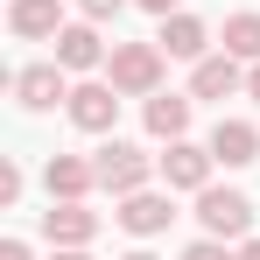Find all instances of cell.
Returning <instances> with one entry per match:
<instances>
[{"label":"cell","instance_id":"cell-8","mask_svg":"<svg viewBox=\"0 0 260 260\" xmlns=\"http://www.w3.org/2000/svg\"><path fill=\"white\" fill-rule=\"evenodd\" d=\"M49 56H56L71 78H106L113 43H106V28H99V21H85V14H78V21H63V28H56V49H49Z\"/></svg>","mask_w":260,"mask_h":260},{"label":"cell","instance_id":"cell-3","mask_svg":"<svg viewBox=\"0 0 260 260\" xmlns=\"http://www.w3.org/2000/svg\"><path fill=\"white\" fill-rule=\"evenodd\" d=\"M71 71L56 63V56H36V63H14L7 71V91H14V106L21 113H56V106H71Z\"/></svg>","mask_w":260,"mask_h":260},{"label":"cell","instance_id":"cell-4","mask_svg":"<svg viewBox=\"0 0 260 260\" xmlns=\"http://www.w3.org/2000/svg\"><path fill=\"white\" fill-rule=\"evenodd\" d=\"M197 232H211V239H253V197L246 190H232V183H211V190H197Z\"/></svg>","mask_w":260,"mask_h":260},{"label":"cell","instance_id":"cell-1","mask_svg":"<svg viewBox=\"0 0 260 260\" xmlns=\"http://www.w3.org/2000/svg\"><path fill=\"white\" fill-rule=\"evenodd\" d=\"M91 169H99V197H134V190H148V183H162L155 169V155L141 148V141H120V134H106L99 148H91Z\"/></svg>","mask_w":260,"mask_h":260},{"label":"cell","instance_id":"cell-15","mask_svg":"<svg viewBox=\"0 0 260 260\" xmlns=\"http://www.w3.org/2000/svg\"><path fill=\"white\" fill-rule=\"evenodd\" d=\"M91 190H99L91 155H49L43 162V197H91Z\"/></svg>","mask_w":260,"mask_h":260},{"label":"cell","instance_id":"cell-6","mask_svg":"<svg viewBox=\"0 0 260 260\" xmlns=\"http://www.w3.org/2000/svg\"><path fill=\"white\" fill-rule=\"evenodd\" d=\"M63 120H71L78 134H91V141H106V134L120 127V85H113V78H78Z\"/></svg>","mask_w":260,"mask_h":260},{"label":"cell","instance_id":"cell-17","mask_svg":"<svg viewBox=\"0 0 260 260\" xmlns=\"http://www.w3.org/2000/svg\"><path fill=\"white\" fill-rule=\"evenodd\" d=\"M21 197H28V169L14 155H0V211H21Z\"/></svg>","mask_w":260,"mask_h":260},{"label":"cell","instance_id":"cell-2","mask_svg":"<svg viewBox=\"0 0 260 260\" xmlns=\"http://www.w3.org/2000/svg\"><path fill=\"white\" fill-rule=\"evenodd\" d=\"M106 78L120 85V99H155V91L169 85V56H162V43H155V36H148V43H113Z\"/></svg>","mask_w":260,"mask_h":260},{"label":"cell","instance_id":"cell-5","mask_svg":"<svg viewBox=\"0 0 260 260\" xmlns=\"http://www.w3.org/2000/svg\"><path fill=\"white\" fill-rule=\"evenodd\" d=\"M155 169H162V183H169L176 197H197V190H211L218 183V155L211 141H162V155H155Z\"/></svg>","mask_w":260,"mask_h":260},{"label":"cell","instance_id":"cell-19","mask_svg":"<svg viewBox=\"0 0 260 260\" xmlns=\"http://www.w3.org/2000/svg\"><path fill=\"white\" fill-rule=\"evenodd\" d=\"M127 7H134V0H78V14H85V21H99V28H106V21H120Z\"/></svg>","mask_w":260,"mask_h":260},{"label":"cell","instance_id":"cell-24","mask_svg":"<svg viewBox=\"0 0 260 260\" xmlns=\"http://www.w3.org/2000/svg\"><path fill=\"white\" fill-rule=\"evenodd\" d=\"M246 99L260 106V63H246Z\"/></svg>","mask_w":260,"mask_h":260},{"label":"cell","instance_id":"cell-12","mask_svg":"<svg viewBox=\"0 0 260 260\" xmlns=\"http://www.w3.org/2000/svg\"><path fill=\"white\" fill-rule=\"evenodd\" d=\"M204 141H211L218 169H253V162H260V127L246 120V113H218Z\"/></svg>","mask_w":260,"mask_h":260},{"label":"cell","instance_id":"cell-13","mask_svg":"<svg viewBox=\"0 0 260 260\" xmlns=\"http://www.w3.org/2000/svg\"><path fill=\"white\" fill-rule=\"evenodd\" d=\"M141 127H148V141H183V134L197 127V99L162 85L155 99H141Z\"/></svg>","mask_w":260,"mask_h":260},{"label":"cell","instance_id":"cell-18","mask_svg":"<svg viewBox=\"0 0 260 260\" xmlns=\"http://www.w3.org/2000/svg\"><path fill=\"white\" fill-rule=\"evenodd\" d=\"M176 260H239V246H232V239H211V232H197Z\"/></svg>","mask_w":260,"mask_h":260},{"label":"cell","instance_id":"cell-10","mask_svg":"<svg viewBox=\"0 0 260 260\" xmlns=\"http://www.w3.org/2000/svg\"><path fill=\"white\" fill-rule=\"evenodd\" d=\"M190 99L225 113V99H246V63H239L232 49H211V56H197V63H190Z\"/></svg>","mask_w":260,"mask_h":260},{"label":"cell","instance_id":"cell-23","mask_svg":"<svg viewBox=\"0 0 260 260\" xmlns=\"http://www.w3.org/2000/svg\"><path fill=\"white\" fill-rule=\"evenodd\" d=\"M49 260H91V246H49Z\"/></svg>","mask_w":260,"mask_h":260},{"label":"cell","instance_id":"cell-25","mask_svg":"<svg viewBox=\"0 0 260 260\" xmlns=\"http://www.w3.org/2000/svg\"><path fill=\"white\" fill-rule=\"evenodd\" d=\"M239 260H260V232H253V239H239Z\"/></svg>","mask_w":260,"mask_h":260},{"label":"cell","instance_id":"cell-11","mask_svg":"<svg viewBox=\"0 0 260 260\" xmlns=\"http://www.w3.org/2000/svg\"><path fill=\"white\" fill-rule=\"evenodd\" d=\"M155 43H162V56H169V63H197V56H211V49H218V28L204 21V14L176 7V14H162V21H155Z\"/></svg>","mask_w":260,"mask_h":260},{"label":"cell","instance_id":"cell-16","mask_svg":"<svg viewBox=\"0 0 260 260\" xmlns=\"http://www.w3.org/2000/svg\"><path fill=\"white\" fill-rule=\"evenodd\" d=\"M218 49H232L239 63H260V7H239V14H225V28H218Z\"/></svg>","mask_w":260,"mask_h":260},{"label":"cell","instance_id":"cell-21","mask_svg":"<svg viewBox=\"0 0 260 260\" xmlns=\"http://www.w3.org/2000/svg\"><path fill=\"white\" fill-rule=\"evenodd\" d=\"M134 7H141V14H155V21H162V14H176V7H183V0H134Z\"/></svg>","mask_w":260,"mask_h":260},{"label":"cell","instance_id":"cell-14","mask_svg":"<svg viewBox=\"0 0 260 260\" xmlns=\"http://www.w3.org/2000/svg\"><path fill=\"white\" fill-rule=\"evenodd\" d=\"M63 21H71L63 0H7V36L14 43H56Z\"/></svg>","mask_w":260,"mask_h":260},{"label":"cell","instance_id":"cell-7","mask_svg":"<svg viewBox=\"0 0 260 260\" xmlns=\"http://www.w3.org/2000/svg\"><path fill=\"white\" fill-rule=\"evenodd\" d=\"M113 225H120L127 239H162V232L176 225V190L169 183H148V190L120 197V204H113Z\"/></svg>","mask_w":260,"mask_h":260},{"label":"cell","instance_id":"cell-22","mask_svg":"<svg viewBox=\"0 0 260 260\" xmlns=\"http://www.w3.org/2000/svg\"><path fill=\"white\" fill-rule=\"evenodd\" d=\"M120 260H162V253H155L148 239H134V246H127V253H120Z\"/></svg>","mask_w":260,"mask_h":260},{"label":"cell","instance_id":"cell-9","mask_svg":"<svg viewBox=\"0 0 260 260\" xmlns=\"http://www.w3.org/2000/svg\"><path fill=\"white\" fill-rule=\"evenodd\" d=\"M99 225H106V218L91 211V197H49L43 211H36V232H43L49 246H91Z\"/></svg>","mask_w":260,"mask_h":260},{"label":"cell","instance_id":"cell-20","mask_svg":"<svg viewBox=\"0 0 260 260\" xmlns=\"http://www.w3.org/2000/svg\"><path fill=\"white\" fill-rule=\"evenodd\" d=\"M0 260H36V246L28 239H0Z\"/></svg>","mask_w":260,"mask_h":260}]
</instances>
